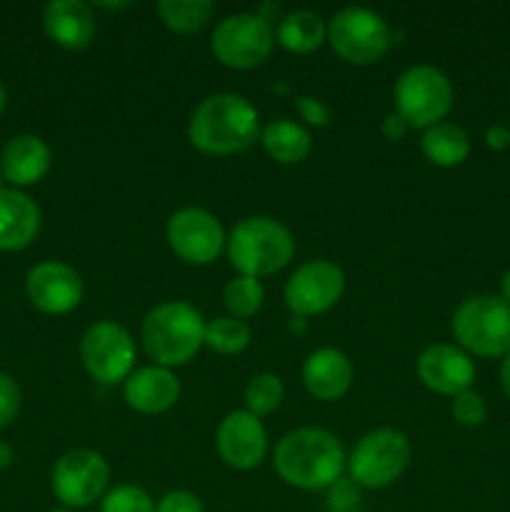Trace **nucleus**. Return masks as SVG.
Wrapping results in <instances>:
<instances>
[{
  "label": "nucleus",
  "mask_w": 510,
  "mask_h": 512,
  "mask_svg": "<svg viewBox=\"0 0 510 512\" xmlns=\"http://www.w3.org/2000/svg\"><path fill=\"white\" fill-rule=\"evenodd\" d=\"M343 443L325 428H298L278 440L273 450V468L290 488L330 490L345 473Z\"/></svg>",
  "instance_id": "obj_1"
},
{
  "label": "nucleus",
  "mask_w": 510,
  "mask_h": 512,
  "mask_svg": "<svg viewBox=\"0 0 510 512\" xmlns=\"http://www.w3.org/2000/svg\"><path fill=\"white\" fill-rule=\"evenodd\" d=\"M40 230V210L25 193L0 188V250L28 248Z\"/></svg>",
  "instance_id": "obj_20"
},
{
  "label": "nucleus",
  "mask_w": 510,
  "mask_h": 512,
  "mask_svg": "<svg viewBox=\"0 0 510 512\" xmlns=\"http://www.w3.org/2000/svg\"><path fill=\"white\" fill-rule=\"evenodd\" d=\"M500 385H503L505 395L510 398V353L505 355L503 365H500Z\"/></svg>",
  "instance_id": "obj_37"
},
{
  "label": "nucleus",
  "mask_w": 510,
  "mask_h": 512,
  "mask_svg": "<svg viewBox=\"0 0 510 512\" xmlns=\"http://www.w3.org/2000/svg\"><path fill=\"white\" fill-rule=\"evenodd\" d=\"M110 468L95 450L78 448L65 453L50 475L53 495L65 508H90L108 493Z\"/></svg>",
  "instance_id": "obj_11"
},
{
  "label": "nucleus",
  "mask_w": 510,
  "mask_h": 512,
  "mask_svg": "<svg viewBox=\"0 0 510 512\" xmlns=\"http://www.w3.org/2000/svg\"><path fill=\"white\" fill-rule=\"evenodd\" d=\"M275 48L273 25L258 13H235L220 20L210 38L215 60L225 68L253 70L270 58Z\"/></svg>",
  "instance_id": "obj_9"
},
{
  "label": "nucleus",
  "mask_w": 510,
  "mask_h": 512,
  "mask_svg": "<svg viewBox=\"0 0 510 512\" xmlns=\"http://www.w3.org/2000/svg\"><path fill=\"white\" fill-rule=\"evenodd\" d=\"M155 10L170 33L190 35L208 25L215 5L210 0H160Z\"/></svg>",
  "instance_id": "obj_25"
},
{
  "label": "nucleus",
  "mask_w": 510,
  "mask_h": 512,
  "mask_svg": "<svg viewBox=\"0 0 510 512\" xmlns=\"http://www.w3.org/2000/svg\"><path fill=\"white\" fill-rule=\"evenodd\" d=\"M325 40H328V25H325V20L318 13L305 8L285 13L278 28H275V43L295 55L315 53Z\"/></svg>",
  "instance_id": "obj_22"
},
{
  "label": "nucleus",
  "mask_w": 510,
  "mask_h": 512,
  "mask_svg": "<svg viewBox=\"0 0 510 512\" xmlns=\"http://www.w3.org/2000/svg\"><path fill=\"white\" fill-rule=\"evenodd\" d=\"M80 360L95 383H125L135 370L133 335L115 320H98L80 338Z\"/></svg>",
  "instance_id": "obj_10"
},
{
  "label": "nucleus",
  "mask_w": 510,
  "mask_h": 512,
  "mask_svg": "<svg viewBox=\"0 0 510 512\" xmlns=\"http://www.w3.org/2000/svg\"><path fill=\"white\" fill-rule=\"evenodd\" d=\"M450 413H453L455 423L463 425V428H480L488 420V405H485L483 395L470 388L455 395L453 403H450Z\"/></svg>",
  "instance_id": "obj_30"
},
{
  "label": "nucleus",
  "mask_w": 510,
  "mask_h": 512,
  "mask_svg": "<svg viewBox=\"0 0 510 512\" xmlns=\"http://www.w3.org/2000/svg\"><path fill=\"white\" fill-rule=\"evenodd\" d=\"M420 150L438 168H455V165H463L468 160L470 135L460 125L438 123L433 128L423 130Z\"/></svg>",
  "instance_id": "obj_24"
},
{
  "label": "nucleus",
  "mask_w": 510,
  "mask_h": 512,
  "mask_svg": "<svg viewBox=\"0 0 510 512\" xmlns=\"http://www.w3.org/2000/svg\"><path fill=\"white\" fill-rule=\"evenodd\" d=\"M50 512H70V510H65V508H58V510H50Z\"/></svg>",
  "instance_id": "obj_41"
},
{
  "label": "nucleus",
  "mask_w": 510,
  "mask_h": 512,
  "mask_svg": "<svg viewBox=\"0 0 510 512\" xmlns=\"http://www.w3.org/2000/svg\"><path fill=\"white\" fill-rule=\"evenodd\" d=\"M25 290L40 313L65 315L73 313L83 300V278L60 260H45L28 273Z\"/></svg>",
  "instance_id": "obj_15"
},
{
  "label": "nucleus",
  "mask_w": 510,
  "mask_h": 512,
  "mask_svg": "<svg viewBox=\"0 0 510 512\" xmlns=\"http://www.w3.org/2000/svg\"><path fill=\"white\" fill-rule=\"evenodd\" d=\"M453 335L460 348L478 358L510 353V303L500 295H473L453 313Z\"/></svg>",
  "instance_id": "obj_5"
},
{
  "label": "nucleus",
  "mask_w": 510,
  "mask_h": 512,
  "mask_svg": "<svg viewBox=\"0 0 510 512\" xmlns=\"http://www.w3.org/2000/svg\"><path fill=\"white\" fill-rule=\"evenodd\" d=\"M263 150L280 165H298L313 150V138L308 130L293 120H273L260 130Z\"/></svg>",
  "instance_id": "obj_23"
},
{
  "label": "nucleus",
  "mask_w": 510,
  "mask_h": 512,
  "mask_svg": "<svg viewBox=\"0 0 510 512\" xmlns=\"http://www.w3.org/2000/svg\"><path fill=\"white\" fill-rule=\"evenodd\" d=\"M140 340L160 368H180L190 363L205 345V320L195 305L185 300H168L150 310L143 318Z\"/></svg>",
  "instance_id": "obj_3"
},
{
  "label": "nucleus",
  "mask_w": 510,
  "mask_h": 512,
  "mask_svg": "<svg viewBox=\"0 0 510 512\" xmlns=\"http://www.w3.org/2000/svg\"><path fill=\"white\" fill-rule=\"evenodd\" d=\"M43 28L60 48L83 50L95 35L93 8L80 0H53L43 10Z\"/></svg>",
  "instance_id": "obj_19"
},
{
  "label": "nucleus",
  "mask_w": 510,
  "mask_h": 512,
  "mask_svg": "<svg viewBox=\"0 0 510 512\" xmlns=\"http://www.w3.org/2000/svg\"><path fill=\"white\" fill-rule=\"evenodd\" d=\"M250 325L245 320L220 315L205 323V348L218 355H240L250 345Z\"/></svg>",
  "instance_id": "obj_26"
},
{
  "label": "nucleus",
  "mask_w": 510,
  "mask_h": 512,
  "mask_svg": "<svg viewBox=\"0 0 510 512\" xmlns=\"http://www.w3.org/2000/svg\"><path fill=\"white\" fill-rule=\"evenodd\" d=\"M295 108H298L300 118L305 120L313 128H328L330 125V108L318 98H310V95H298L295 98Z\"/></svg>",
  "instance_id": "obj_33"
},
{
  "label": "nucleus",
  "mask_w": 510,
  "mask_h": 512,
  "mask_svg": "<svg viewBox=\"0 0 510 512\" xmlns=\"http://www.w3.org/2000/svg\"><path fill=\"white\" fill-rule=\"evenodd\" d=\"M485 145L490 150H505L510 145V130L505 125H490L485 130Z\"/></svg>",
  "instance_id": "obj_36"
},
{
  "label": "nucleus",
  "mask_w": 510,
  "mask_h": 512,
  "mask_svg": "<svg viewBox=\"0 0 510 512\" xmlns=\"http://www.w3.org/2000/svg\"><path fill=\"white\" fill-rule=\"evenodd\" d=\"M170 250L188 265H210L225 250L223 225L205 208L175 210L165 225Z\"/></svg>",
  "instance_id": "obj_13"
},
{
  "label": "nucleus",
  "mask_w": 510,
  "mask_h": 512,
  "mask_svg": "<svg viewBox=\"0 0 510 512\" xmlns=\"http://www.w3.org/2000/svg\"><path fill=\"white\" fill-rule=\"evenodd\" d=\"M0 178H3V173H0Z\"/></svg>",
  "instance_id": "obj_42"
},
{
  "label": "nucleus",
  "mask_w": 510,
  "mask_h": 512,
  "mask_svg": "<svg viewBox=\"0 0 510 512\" xmlns=\"http://www.w3.org/2000/svg\"><path fill=\"white\" fill-rule=\"evenodd\" d=\"M353 363L338 348H318L303 363V385L315 400L335 403L353 385Z\"/></svg>",
  "instance_id": "obj_18"
},
{
  "label": "nucleus",
  "mask_w": 510,
  "mask_h": 512,
  "mask_svg": "<svg viewBox=\"0 0 510 512\" xmlns=\"http://www.w3.org/2000/svg\"><path fill=\"white\" fill-rule=\"evenodd\" d=\"M393 98L395 113L410 130H428L443 123L453 108V85L435 65H413L398 78Z\"/></svg>",
  "instance_id": "obj_7"
},
{
  "label": "nucleus",
  "mask_w": 510,
  "mask_h": 512,
  "mask_svg": "<svg viewBox=\"0 0 510 512\" xmlns=\"http://www.w3.org/2000/svg\"><path fill=\"white\" fill-rule=\"evenodd\" d=\"M223 303L230 318L248 320L263 308L265 303V288L258 278H248V275H238L230 280L223 290Z\"/></svg>",
  "instance_id": "obj_27"
},
{
  "label": "nucleus",
  "mask_w": 510,
  "mask_h": 512,
  "mask_svg": "<svg viewBox=\"0 0 510 512\" xmlns=\"http://www.w3.org/2000/svg\"><path fill=\"white\" fill-rule=\"evenodd\" d=\"M180 380L170 368L145 365L123 383V400L140 415H163L178 403Z\"/></svg>",
  "instance_id": "obj_17"
},
{
  "label": "nucleus",
  "mask_w": 510,
  "mask_h": 512,
  "mask_svg": "<svg viewBox=\"0 0 510 512\" xmlns=\"http://www.w3.org/2000/svg\"><path fill=\"white\" fill-rule=\"evenodd\" d=\"M230 265L248 278H268L293 260L295 238L288 225L268 215L243 218L225 240Z\"/></svg>",
  "instance_id": "obj_4"
},
{
  "label": "nucleus",
  "mask_w": 510,
  "mask_h": 512,
  "mask_svg": "<svg viewBox=\"0 0 510 512\" xmlns=\"http://www.w3.org/2000/svg\"><path fill=\"white\" fill-rule=\"evenodd\" d=\"M100 512H155V500L140 485H115L100 500Z\"/></svg>",
  "instance_id": "obj_29"
},
{
  "label": "nucleus",
  "mask_w": 510,
  "mask_h": 512,
  "mask_svg": "<svg viewBox=\"0 0 510 512\" xmlns=\"http://www.w3.org/2000/svg\"><path fill=\"white\" fill-rule=\"evenodd\" d=\"M283 398V380L275 373H258L245 385V410L253 413L255 418H265V415L275 413L280 403H283Z\"/></svg>",
  "instance_id": "obj_28"
},
{
  "label": "nucleus",
  "mask_w": 510,
  "mask_h": 512,
  "mask_svg": "<svg viewBox=\"0 0 510 512\" xmlns=\"http://www.w3.org/2000/svg\"><path fill=\"white\" fill-rule=\"evenodd\" d=\"M415 373L428 390L455 398L470 390L475 380V365L460 345L435 343L418 355Z\"/></svg>",
  "instance_id": "obj_16"
},
{
  "label": "nucleus",
  "mask_w": 510,
  "mask_h": 512,
  "mask_svg": "<svg viewBox=\"0 0 510 512\" xmlns=\"http://www.w3.org/2000/svg\"><path fill=\"white\" fill-rule=\"evenodd\" d=\"M410 440L395 428H378L365 433L348 455L350 480L358 488L380 490L393 485L410 465Z\"/></svg>",
  "instance_id": "obj_6"
},
{
  "label": "nucleus",
  "mask_w": 510,
  "mask_h": 512,
  "mask_svg": "<svg viewBox=\"0 0 510 512\" xmlns=\"http://www.w3.org/2000/svg\"><path fill=\"white\" fill-rule=\"evenodd\" d=\"M3 110H5V88L0 85V113H3Z\"/></svg>",
  "instance_id": "obj_40"
},
{
  "label": "nucleus",
  "mask_w": 510,
  "mask_h": 512,
  "mask_svg": "<svg viewBox=\"0 0 510 512\" xmlns=\"http://www.w3.org/2000/svg\"><path fill=\"white\" fill-rule=\"evenodd\" d=\"M50 148L38 135H15L3 150V178L13 183L15 188L35 185L45 178L50 170Z\"/></svg>",
  "instance_id": "obj_21"
},
{
  "label": "nucleus",
  "mask_w": 510,
  "mask_h": 512,
  "mask_svg": "<svg viewBox=\"0 0 510 512\" xmlns=\"http://www.w3.org/2000/svg\"><path fill=\"white\" fill-rule=\"evenodd\" d=\"M358 485L353 480H343L340 478L338 483L330 488V500H333V508L335 510H350L355 503H358L360 493H358Z\"/></svg>",
  "instance_id": "obj_34"
},
{
  "label": "nucleus",
  "mask_w": 510,
  "mask_h": 512,
  "mask_svg": "<svg viewBox=\"0 0 510 512\" xmlns=\"http://www.w3.org/2000/svg\"><path fill=\"white\" fill-rule=\"evenodd\" d=\"M380 133H383V138L390 140V143H398V140H403L405 135L410 133V128L398 113H388L383 118V123H380Z\"/></svg>",
  "instance_id": "obj_35"
},
{
  "label": "nucleus",
  "mask_w": 510,
  "mask_h": 512,
  "mask_svg": "<svg viewBox=\"0 0 510 512\" xmlns=\"http://www.w3.org/2000/svg\"><path fill=\"white\" fill-rule=\"evenodd\" d=\"M188 140L205 155L243 153L260 140L258 110L238 93L208 95L190 113Z\"/></svg>",
  "instance_id": "obj_2"
},
{
  "label": "nucleus",
  "mask_w": 510,
  "mask_h": 512,
  "mask_svg": "<svg viewBox=\"0 0 510 512\" xmlns=\"http://www.w3.org/2000/svg\"><path fill=\"white\" fill-rule=\"evenodd\" d=\"M345 293V273L330 260H308L285 283V305L295 318L328 313Z\"/></svg>",
  "instance_id": "obj_12"
},
{
  "label": "nucleus",
  "mask_w": 510,
  "mask_h": 512,
  "mask_svg": "<svg viewBox=\"0 0 510 512\" xmlns=\"http://www.w3.org/2000/svg\"><path fill=\"white\" fill-rule=\"evenodd\" d=\"M328 43L345 63L373 65L385 58L390 43H393V35H390L383 15L370 8L350 5L330 18Z\"/></svg>",
  "instance_id": "obj_8"
},
{
  "label": "nucleus",
  "mask_w": 510,
  "mask_h": 512,
  "mask_svg": "<svg viewBox=\"0 0 510 512\" xmlns=\"http://www.w3.org/2000/svg\"><path fill=\"white\" fill-rule=\"evenodd\" d=\"M500 298H503L505 303H510V268L505 270L503 278H500Z\"/></svg>",
  "instance_id": "obj_39"
},
{
  "label": "nucleus",
  "mask_w": 510,
  "mask_h": 512,
  "mask_svg": "<svg viewBox=\"0 0 510 512\" xmlns=\"http://www.w3.org/2000/svg\"><path fill=\"white\" fill-rule=\"evenodd\" d=\"M20 388L8 373H0V430L8 428L20 413Z\"/></svg>",
  "instance_id": "obj_31"
},
{
  "label": "nucleus",
  "mask_w": 510,
  "mask_h": 512,
  "mask_svg": "<svg viewBox=\"0 0 510 512\" xmlns=\"http://www.w3.org/2000/svg\"><path fill=\"white\" fill-rule=\"evenodd\" d=\"M155 512H205L203 503L190 490H170L155 503Z\"/></svg>",
  "instance_id": "obj_32"
},
{
  "label": "nucleus",
  "mask_w": 510,
  "mask_h": 512,
  "mask_svg": "<svg viewBox=\"0 0 510 512\" xmlns=\"http://www.w3.org/2000/svg\"><path fill=\"white\" fill-rule=\"evenodd\" d=\"M15 460V453L13 448H10L8 443H0V468H8L10 463Z\"/></svg>",
  "instance_id": "obj_38"
},
{
  "label": "nucleus",
  "mask_w": 510,
  "mask_h": 512,
  "mask_svg": "<svg viewBox=\"0 0 510 512\" xmlns=\"http://www.w3.org/2000/svg\"><path fill=\"white\" fill-rule=\"evenodd\" d=\"M215 450L233 470H253L268 455V433L248 410H233L215 430Z\"/></svg>",
  "instance_id": "obj_14"
}]
</instances>
